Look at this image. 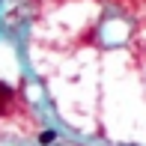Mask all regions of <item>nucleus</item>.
<instances>
[{"label": "nucleus", "mask_w": 146, "mask_h": 146, "mask_svg": "<svg viewBox=\"0 0 146 146\" xmlns=\"http://www.w3.org/2000/svg\"><path fill=\"white\" fill-rule=\"evenodd\" d=\"M9 102H12V90L6 87V84H0V116L6 113V108H9Z\"/></svg>", "instance_id": "obj_1"}, {"label": "nucleus", "mask_w": 146, "mask_h": 146, "mask_svg": "<svg viewBox=\"0 0 146 146\" xmlns=\"http://www.w3.org/2000/svg\"><path fill=\"white\" fill-rule=\"evenodd\" d=\"M54 140H57V134H54V131H42V137H39V143H42V146H51Z\"/></svg>", "instance_id": "obj_2"}]
</instances>
